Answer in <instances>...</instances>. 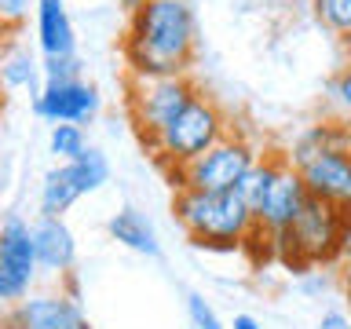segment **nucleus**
I'll use <instances>...</instances> for the list:
<instances>
[{"label": "nucleus", "instance_id": "obj_1", "mask_svg": "<svg viewBox=\"0 0 351 329\" xmlns=\"http://www.w3.org/2000/svg\"><path fill=\"white\" fill-rule=\"evenodd\" d=\"M197 51V15L191 0H143L128 11L125 55L128 77H180Z\"/></svg>", "mask_w": 351, "mask_h": 329}, {"label": "nucleus", "instance_id": "obj_2", "mask_svg": "<svg viewBox=\"0 0 351 329\" xmlns=\"http://www.w3.org/2000/svg\"><path fill=\"white\" fill-rule=\"evenodd\" d=\"M176 223L186 230V238L197 249H223L234 252L245 245V238L256 230L252 208L238 197V191L208 194V191H176L172 197Z\"/></svg>", "mask_w": 351, "mask_h": 329}, {"label": "nucleus", "instance_id": "obj_3", "mask_svg": "<svg viewBox=\"0 0 351 329\" xmlns=\"http://www.w3.org/2000/svg\"><path fill=\"white\" fill-rule=\"evenodd\" d=\"M344 223H348L344 208L318 202V197H307V205L293 219V227L271 238V256L300 274L311 267H333Z\"/></svg>", "mask_w": 351, "mask_h": 329}, {"label": "nucleus", "instance_id": "obj_4", "mask_svg": "<svg viewBox=\"0 0 351 329\" xmlns=\"http://www.w3.org/2000/svg\"><path fill=\"white\" fill-rule=\"evenodd\" d=\"M227 132H230V125H227V114L219 110V103L197 92L191 103H186L154 139L143 143V147H147V154L165 172H176V169H183V164H191L194 158H202L208 147H216Z\"/></svg>", "mask_w": 351, "mask_h": 329}, {"label": "nucleus", "instance_id": "obj_5", "mask_svg": "<svg viewBox=\"0 0 351 329\" xmlns=\"http://www.w3.org/2000/svg\"><path fill=\"white\" fill-rule=\"evenodd\" d=\"M260 161V150L256 143H249L245 136L238 132H227L216 147H208L202 158H194L191 164L169 172L172 180V191H208V194H223V191H234L241 183L252 164Z\"/></svg>", "mask_w": 351, "mask_h": 329}, {"label": "nucleus", "instance_id": "obj_6", "mask_svg": "<svg viewBox=\"0 0 351 329\" xmlns=\"http://www.w3.org/2000/svg\"><path fill=\"white\" fill-rule=\"evenodd\" d=\"M194 95H197V88L186 73H180V77H128L125 106H128V117L136 125L139 139L143 143L154 139Z\"/></svg>", "mask_w": 351, "mask_h": 329}, {"label": "nucleus", "instance_id": "obj_7", "mask_svg": "<svg viewBox=\"0 0 351 329\" xmlns=\"http://www.w3.org/2000/svg\"><path fill=\"white\" fill-rule=\"evenodd\" d=\"M110 183V161L99 147H88L77 161H62L44 172L40 183V216L66 219V212L81 202V197L103 191Z\"/></svg>", "mask_w": 351, "mask_h": 329}, {"label": "nucleus", "instance_id": "obj_8", "mask_svg": "<svg viewBox=\"0 0 351 329\" xmlns=\"http://www.w3.org/2000/svg\"><path fill=\"white\" fill-rule=\"evenodd\" d=\"M37 252H33V234L22 216H8L0 223V307H11L26 300L37 285Z\"/></svg>", "mask_w": 351, "mask_h": 329}, {"label": "nucleus", "instance_id": "obj_9", "mask_svg": "<svg viewBox=\"0 0 351 329\" xmlns=\"http://www.w3.org/2000/svg\"><path fill=\"white\" fill-rule=\"evenodd\" d=\"M0 329H92L81 296L70 293H29L26 300L4 307Z\"/></svg>", "mask_w": 351, "mask_h": 329}, {"label": "nucleus", "instance_id": "obj_10", "mask_svg": "<svg viewBox=\"0 0 351 329\" xmlns=\"http://www.w3.org/2000/svg\"><path fill=\"white\" fill-rule=\"evenodd\" d=\"M103 106V95L92 81L70 77V81H44L33 95V114L51 121V125H92Z\"/></svg>", "mask_w": 351, "mask_h": 329}, {"label": "nucleus", "instance_id": "obj_11", "mask_svg": "<svg viewBox=\"0 0 351 329\" xmlns=\"http://www.w3.org/2000/svg\"><path fill=\"white\" fill-rule=\"evenodd\" d=\"M307 186L300 180V169H293L289 158H285V164L278 169V175H274V183H271V191L267 197L260 202L256 208V227L260 230H267V234H282V230H289L293 227V219L300 216V208L307 205Z\"/></svg>", "mask_w": 351, "mask_h": 329}, {"label": "nucleus", "instance_id": "obj_12", "mask_svg": "<svg viewBox=\"0 0 351 329\" xmlns=\"http://www.w3.org/2000/svg\"><path fill=\"white\" fill-rule=\"evenodd\" d=\"M300 180L311 197L351 212V158L340 147L322 150L318 158L300 164Z\"/></svg>", "mask_w": 351, "mask_h": 329}, {"label": "nucleus", "instance_id": "obj_13", "mask_svg": "<svg viewBox=\"0 0 351 329\" xmlns=\"http://www.w3.org/2000/svg\"><path fill=\"white\" fill-rule=\"evenodd\" d=\"M29 234H33V252H37L40 274H51V278H66V274H73L77 238H73V230H70L66 219L37 216L29 223Z\"/></svg>", "mask_w": 351, "mask_h": 329}, {"label": "nucleus", "instance_id": "obj_14", "mask_svg": "<svg viewBox=\"0 0 351 329\" xmlns=\"http://www.w3.org/2000/svg\"><path fill=\"white\" fill-rule=\"evenodd\" d=\"M33 22H37L40 59H70V55H77V29L66 0H37L33 4Z\"/></svg>", "mask_w": 351, "mask_h": 329}, {"label": "nucleus", "instance_id": "obj_15", "mask_svg": "<svg viewBox=\"0 0 351 329\" xmlns=\"http://www.w3.org/2000/svg\"><path fill=\"white\" fill-rule=\"evenodd\" d=\"M106 234L125 245L128 252H139V256H161V238H158V227H154L150 216H143L139 208L125 205L121 212H114L106 219Z\"/></svg>", "mask_w": 351, "mask_h": 329}, {"label": "nucleus", "instance_id": "obj_16", "mask_svg": "<svg viewBox=\"0 0 351 329\" xmlns=\"http://www.w3.org/2000/svg\"><path fill=\"white\" fill-rule=\"evenodd\" d=\"M40 84H44V77H40L37 51H29L19 37H11L8 48L0 51V92H29V95H37Z\"/></svg>", "mask_w": 351, "mask_h": 329}, {"label": "nucleus", "instance_id": "obj_17", "mask_svg": "<svg viewBox=\"0 0 351 329\" xmlns=\"http://www.w3.org/2000/svg\"><path fill=\"white\" fill-rule=\"evenodd\" d=\"M282 164H285V150H267V154H260V161L252 164V169L241 175V183L234 186L238 197L252 208V216H256L260 202L267 197V191H271V183H274V175H278Z\"/></svg>", "mask_w": 351, "mask_h": 329}, {"label": "nucleus", "instance_id": "obj_18", "mask_svg": "<svg viewBox=\"0 0 351 329\" xmlns=\"http://www.w3.org/2000/svg\"><path fill=\"white\" fill-rule=\"evenodd\" d=\"M333 147H340V125L337 121H315V125H307L300 136L293 139V147L285 150V158H289L293 169H300V164H307L322 150H333Z\"/></svg>", "mask_w": 351, "mask_h": 329}, {"label": "nucleus", "instance_id": "obj_19", "mask_svg": "<svg viewBox=\"0 0 351 329\" xmlns=\"http://www.w3.org/2000/svg\"><path fill=\"white\" fill-rule=\"evenodd\" d=\"M88 147L92 143H88V132L81 125H51V132H48V154L55 158V164L77 161Z\"/></svg>", "mask_w": 351, "mask_h": 329}, {"label": "nucleus", "instance_id": "obj_20", "mask_svg": "<svg viewBox=\"0 0 351 329\" xmlns=\"http://www.w3.org/2000/svg\"><path fill=\"white\" fill-rule=\"evenodd\" d=\"M311 8H315V19L326 29H333L337 37H344L351 29V0H311Z\"/></svg>", "mask_w": 351, "mask_h": 329}, {"label": "nucleus", "instance_id": "obj_21", "mask_svg": "<svg viewBox=\"0 0 351 329\" xmlns=\"http://www.w3.org/2000/svg\"><path fill=\"white\" fill-rule=\"evenodd\" d=\"M186 318H191L194 329H227L223 318L216 315V307L202 293H186Z\"/></svg>", "mask_w": 351, "mask_h": 329}, {"label": "nucleus", "instance_id": "obj_22", "mask_svg": "<svg viewBox=\"0 0 351 329\" xmlns=\"http://www.w3.org/2000/svg\"><path fill=\"white\" fill-rule=\"evenodd\" d=\"M33 4H37V0H0V22H4L11 33H22L29 26Z\"/></svg>", "mask_w": 351, "mask_h": 329}, {"label": "nucleus", "instance_id": "obj_23", "mask_svg": "<svg viewBox=\"0 0 351 329\" xmlns=\"http://www.w3.org/2000/svg\"><path fill=\"white\" fill-rule=\"evenodd\" d=\"M40 77L44 81H70V77H84L81 73V59H40Z\"/></svg>", "mask_w": 351, "mask_h": 329}, {"label": "nucleus", "instance_id": "obj_24", "mask_svg": "<svg viewBox=\"0 0 351 329\" xmlns=\"http://www.w3.org/2000/svg\"><path fill=\"white\" fill-rule=\"evenodd\" d=\"M329 99H333L344 114H351V62H344L333 73V81H329Z\"/></svg>", "mask_w": 351, "mask_h": 329}, {"label": "nucleus", "instance_id": "obj_25", "mask_svg": "<svg viewBox=\"0 0 351 329\" xmlns=\"http://www.w3.org/2000/svg\"><path fill=\"white\" fill-rule=\"evenodd\" d=\"M340 267V282H344V289L351 293V212H348V223H344V234H340V249H337V263Z\"/></svg>", "mask_w": 351, "mask_h": 329}, {"label": "nucleus", "instance_id": "obj_26", "mask_svg": "<svg viewBox=\"0 0 351 329\" xmlns=\"http://www.w3.org/2000/svg\"><path fill=\"white\" fill-rule=\"evenodd\" d=\"M318 329H351V311L329 307V311H322V318H318Z\"/></svg>", "mask_w": 351, "mask_h": 329}, {"label": "nucleus", "instance_id": "obj_27", "mask_svg": "<svg viewBox=\"0 0 351 329\" xmlns=\"http://www.w3.org/2000/svg\"><path fill=\"white\" fill-rule=\"evenodd\" d=\"M337 125H340V150L351 158V114H344V117H337Z\"/></svg>", "mask_w": 351, "mask_h": 329}, {"label": "nucleus", "instance_id": "obj_28", "mask_svg": "<svg viewBox=\"0 0 351 329\" xmlns=\"http://www.w3.org/2000/svg\"><path fill=\"white\" fill-rule=\"evenodd\" d=\"M230 329H263V326H260V318H256V315H245V311H241V315H234Z\"/></svg>", "mask_w": 351, "mask_h": 329}, {"label": "nucleus", "instance_id": "obj_29", "mask_svg": "<svg viewBox=\"0 0 351 329\" xmlns=\"http://www.w3.org/2000/svg\"><path fill=\"white\" fill-rule=\"evenodd\" d=\"M340 51H344V62H351V29L340 37Z\"/></svg>", "mask_w": 351, "mask_h": 329}, {"label": "nucleus", "instance_id": "obj_30", "mask_svg": "<svg viewBox=\"0 0 351 329\" xmlns=\"http://www.w3.org/2000/svg\"><path fill=\"white\" fill-rule=\"evenodd\" d=\"M11 37H19V33H11V29L4 26V22H0V51L8 48V40H11Z\"/></svg>", "mask_w": 351, "mask_h": 329}, {"label": "nucleus", "instance_id": "obj_31", "mask_svg": "<svg viewBox=\"0 0 351 329\" xmlns=\"http://www.w3.org/2000/svg\"><path fill=\"white\" fill-rule=\"evenodd\" d=\"M0 110H4V92H0Z\"/></svg>", "mask_w": 351, "mask_h": 329}]
</instances>
